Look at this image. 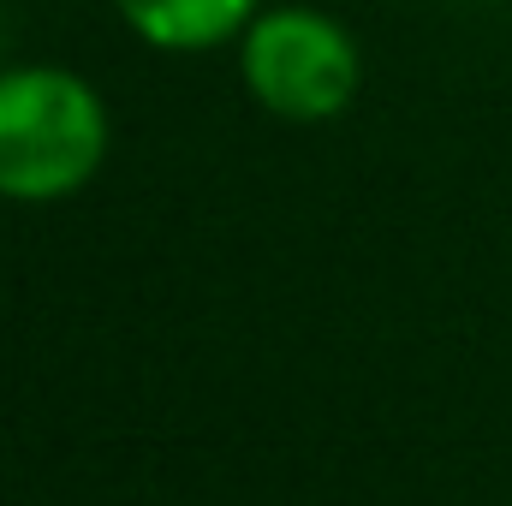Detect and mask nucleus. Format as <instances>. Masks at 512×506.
<instances>
[{
  "mask_svg": "<svg viewBox=\"0 0 512 506\" xmlns=\"http://www.w3.org/2000/svg\"><path fill=\"white\" fill-rule=\"evenodd\" d=\"M233 54L245 96L280 126H328L364 90V48L352 24L322 6H262Z\"/></svg>",
  "mask_w": 512,
  "mask_h": 506,
  "instance_id": "f03ea898",
  "label": "nucleus"
},
{
  "mask_svg": "<svg viewBox=\"0 0 512 506\" xmlns=\"http://www.w3.org/2000/svg\"><path fill=\"white\" fill-rule=\"evenodd\" d=\"M268 0H114L120 24L155 54H215L233 48Z\"/></svg>",
  "mask_w": 512,
  "mask_h": 506,
  "instance_id": "7ed1b4c3",
  "label": "nucleus"
},
{
  "mask_svg": "<svg viewBox=\"0 0 512 506\" xmlns=\"http://www.w3.org/2000/svg\"><path fill=\"white\" fill-rule=\"evenodd\" d=\"M114 149L108 96L54 60L0 66V197L6 203H66L78 197Z\"/></svg>",
  "mask_w": 512,
  "mask_h": 506,
  "instance_id": "f257e3e1",
  "label": "nucleus"
}]
</instances>
